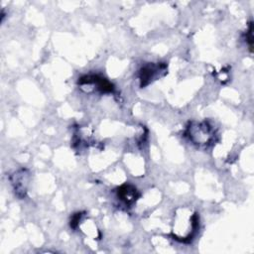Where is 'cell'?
<instances>
[{"label":"cell","mask_w":254,"mask_h":254,"mask_svg":"<svg viewBox=\"0 0 254 254\" xmlns=\"http://www.w3.org/2000/svg\"><path fill=\"white\" fill-rule=\"evenodd\" d=\"M252 22L249 23V26H248V30L245 34V41L246 43L248 44V47H249V50L250 52H252V47H253V34H252Z\"/></svg>","instance_id":"obj_8"},{"label":"cell","mask_w":254,"mask_h":254,"mask_svg":"<svg viewBox=\"0 0 254 254\" xmlns=\"http://www.w3.org/2000/svg\"><path fill=\"white\" fill-rule=\"evenodd\" d=\"M10 181H11L15 194L20 198H24L28 191V186L30 182V172L27 169L22 168L11 175Z\"/></svg>","instance_id":"obj_5"},{"label":"cell","mask_w":254,"mask_h":254,"mask_svg":"<svg viewBox=\"0 0 254 254\" xmlns=\"http://www.w3.org/2000/svg\"><path fill=\"white\" fill-rule=\"evenodd\" d=\"M167 73V64L164 63H148L139 69L138 78L140 81V86L145 87L157 80L158 78L164 76Z\"/></svg>","instance_id":"obj_3"},{"label":"cell","mask_w":254,"mask_h":254,"mask_svg":"<svg viewBox=\"0 0 254 254\" xmlns=\"http://www.w3.org/2000/svg\"><path fill=\"white\" fill-rule=\"evenodd\" d=\"M78 84L81 86H92L100 93L114 92V85L105 77L98 74H86L78 78Z\"/></svg>","instance_id":"obj_4"},{"label":"cell","mask_w":254,"mask_h":254,"mask_svg":"<svg viewBox=\"0 0 254 254\" xmlns=\"http://www.w3.org/2000/svg\"><path fill=\"white\" fill-rule=\"evenodd\" d=\"M185 136L197 148H208L215 141L216 133L207 121H191L186 128Z\"/></svg>","instance_id":"obj_2"},{"label":"cell","mask_w":254,"mask_h":254,"mask_svg":"<svg viewBox=\"0 0 254 254\" xmlns=\"http://www.w3.org/2000/svg\"><path fill=\"white\" fill-rule=\"evenodd\" d=\"M84 212H76L70 218V227L72 229H76L79 226V222L82 220Z\"/></svg>","instance_id":"obj_7"},{"label":"cell","mask_w":254,"mask_h":254,"mask_svg":"<svg viewBox=\"0 0 254 254\" xmlns=\"http://www.w3.org/2000/svg\"><path fill=\"white\" fill-rule=\"evenodd\" d=\"M199 227V216L189 207H180L176 211L172 236L179 242L190 243Z\"/></svg>","instance_id":"obj_1"},{"label":"cell","mask_w":254,"mask_h":254,"mask_svg":"<svg viewBox=\"0 0 254 254\" xmlns=\"http://www.w3.org/2000/svg\"><path fill=\"white\" fill-rule=\"evenodd\" d=\"M116 195L118 199L126 206H131L140 197V192L134 186L130 184H124L117 189Z\"/></svg>","instance_id":"obj_6"}]
</instances>
